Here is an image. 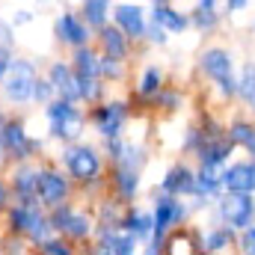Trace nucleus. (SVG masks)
Listing matches in <instances>:
<instances>
[{"instance_id": "obj_23", "label": "nucleus", "mask_w": 255, "mask_h": 255, "mask_svg": "<svg viewBox=\"0 0 255 255\" xmlns=\"http://www.w3.org/2000/svg\"><path fill=\"white\" fill-rule=\"evenodd\" d=\"M163 86H166V71H163V65H157V63L142 65V71H139V77H136V101L154 104V98L160 95Z\"/></svg>"}, {"instance_id": "obj_12", "label": "nucleus", "mask_w": 255, "mask_h": 255, "mask_svg": "<svg viewBox=\"0 0 255 255\" xmlns=\"http://www.w3.org/2000/svg\"><path fill=\"white\" fill-rule=\"evenodd\" d=\"M51 33H54V39H57V45H63L68 51H77V48H86V45H92V30L77 18V12H71V9H65V12H57V18H54V24H51Z\"/></svg>"}, {"instance_id": "obj_46", "label": "nucleus", "mask_w": 255, "mask_h": 255, "mask_svg": "<svg viewBox=\"0 0 255 255\" xmlns=\"http://www.w3.org/2000/svg\"><path fill=\"white\" fill-rule=\"evenodd\" d=\"M0 232H3V229H0ZM0 255H3V235H0Z\"/></svg>"}, {"instance_id": "obj_11", "label": "nucleus", "mask_w": 255, "mask_h": 255, "mask_svg": "<svg viewBox=\"0 0 255 255\" xmlns=\"http://www.w3.org/2000/svg\"><path fill=\"white\" fill-rule=\"evenodd\" d=\"M217 220H220V226H226L232 232H244V229L255 226V196L223 193L217 199Z\"/></svg>"}, {"instance_id": "obj_9", "label": "nucleus", "mask_w": 255, "mask_h": 255, "mask_svg": "<svg viewBox=\"0 0 255 255\" xmlns=\"http://www.w3.org/2000/svg\"><path fill=\"white\" fill-rule=\"evenodd\" d=\"M151 223H154V235H151V244L163 247L166 235H172L187 217H190V205L184 199H172V196H160L154 193L151 196Z\"/></svg>"}, {"instance_id": "obj_17", "label": "nucleus", "mask_w": 255, "mask_h": 255, "mask_svg": "<svg viewBox=\"0 0 255 255\" xmlns=\"http://www.w3.org/2000/svg\"><path fill=\"white\" fill-rule=\"evenodd\" d=\"M6 181H9L12 202H36V190H39V163H18V166H9Z\"/></svg>"}, {"instance_id": "obj_20", "label": "nucleus", "mask_w": 255, "mask_h": 255, "mask_svg": "<svg viewBox=\"0 0 255 255\" xmlns=\"http://www.w3.org/2000/svg\"><path fill=\"white\" fill-rule=\"evenodd\" d=\"M145 15H148V21H151L154 27H160L166 36H178V33H184V30L190 27L187 12H181V9H175L172 3H163V0H154Z\"/></svg>"}, {"instance_id": "obj_33", "label": "nucleus", "mask_w": 255, "mask_h": 255, "mask_svg": "<svg viewBox=\"0 0 255 255\" xmlns=\"http://www.w3.org/2000/svg\"><path fill=\"white\" fill-rule=\"evenodd\" d=\"M33 253L36 255H80L74 244H68L65 238H57V235H54L51 241H45V244H42L39 250H33Z\"/></svg>"}, {"instance_id": "obj_32", "label": "nucleus", "mask_w": 255, "mask_h": 255, "mask_svg": "<svg viewBox=\"0 0 255 255\" xmlns=\"http://www.w3.org/2000/svg\"><path fill=\"white\" fill-rule=\"evenodd\" d=\"M238 98L255 113V63H244L238 74Z\"/></svg>"}, {"instance_id": "obj_25", "label": "nucleus", "mask_w": 255, "mask_h": 255, "mask_svg": "<svg viewBox=\"0 0 255 255\" xmlns=\"http://www.w3.org/2000/svg\"><path fill=\"white\" fill-rule=\"evenodd\" d=\"M68 65L77 77H101V54L95 45H86V48H77L68 54Z\"/></svg>"}, {"instance_id": "obj_36", "label": "nucleus", "mask_w": 255, "mask_h": 255, "mask_svg": "<svg viewBox=\"0 0 255 255\" xmlns=\"http://www.w3.org/2000/svg\"><path fill=\"white\" fill-rule=\"evenodd\" d=\"M54 98H57V95H54V86L48 83V77H45V74H39L36 89H33V104H36V107H48Z\"/></svg>"}, {"instance_id": "obj_18", "label": "nucleus", "mask_w": 255, "mask_h": 255, "mask_svg": "<svg viewBox=\"0 0 255 255\" xmlns=\"http://www.w3.org/2000/svg\"><path fill=\"white\" fill-rule=\"evenodd\" d=\"M223 193L235 196H255V160H235L220 172Z\"/></svg>"}, {"instance_id": "obj_35", "label": "nucleus", "mask_w": 255, "mask_h": 255, "mask_svg": "<svg viewBox=\"0 0 255 255\" xmlns=\"http://www.w3.org/2000/svg\"><path fill=\"white\" fill-rule=\"evenodd\" d=\"M154 107H160V110H166V113L178 110V107H181V92H178L175 86H163L160 95L154 98Z\"/></svg>"}, {"instance_id": "obj_29", "label": "nucleus", "mask_w": 255, "mask_h": 255, "mask_svg": "<svg viewBox=\"0 0 255 255\" xmlns=\"http://www.w3.org/2000/svg\"><path fill=\"white\" fill-rule=\"evenodd\" d=\"M220 6L214 3V0H199L196 6H193V12L187 15L190 18V27H196L199 33H211V30H217V24H220V12H217Z\"/></svg>"}, {"instance_id": "obj_4", "label": "nucleus", "mask_w": 255, "mask_h": 255, "mask_svg": "<svg viewBox=\"0 0 255 255\" xmlns=\"http://www.w3.org/2000/svg\"><path fill=\"white\" fill-rule=\"evenodd\" d=\"M42 119H45V133L51 142H57L60 148L63 145H74L83 139L86 133V110L80 104H68L54 98L48 107H42Z\"/></svg>"}, {"instance_id": "obj_31", "label": "nucleus", "mask_w": 255, "mask_h": 255, "mask_svg": "<svg viewBox=\"0 0 255 255\" xmlns=\"http://www.w3.org/2000/svg\"><path fill=\"white\" fill-rule=\"evenodd\" d=\"M77 83H80V107H98L101 101H107V83L101 80V77H77Z\"/></svg>"}, {"instance_id": "obj_10", "label": "nucleus", "mask_w": 255, "mask_h": 255, "mask_svg": "<svg viewBox=\"0 0 255 255\" xmlns=\"http://www.w3.org/2000/svg\"><path fill=\"white\" fill-rule=\"evenodd\" d=\"M74 199V184L57 163H39V190H36V202L45 211H54L60 205H68Z\"/></svg>"}, {"instance_id": "obj_16", "label": "nucleus", "mask_w": 255, "mask_h": 255, "mask_svg": "<svg viewBox=\"0 0 255 255\" xmlns=\"http://www.w3.org/2000/svg\"><path fill=\"white\" fill-rule=\"evenodd\" d=\"M110 18H113V27H119L125 33V39L130 45L142 42L145 27H148V15H145V9L139 3H116Z\"/></svg>"}, {"instance_id": "obj_21", "label": "nucleus", "mask_w": 255, "mask_h": 255, "mask_svg": "<svg viewBox=\"0 0 255 255\" xmlns=\"http://www.w3.org/2000/svg\"><path fill=\"white\" fill-rule=\"evenodd\" d=\"M92 45L98 48L101 57L119 60V63H128V60H130V51H133V45L125 39V33H122L119 27H113V24H107L104 30H98L95 39H92Z\"/></svg>"}, {"instance_id": "obj_38", "label": "nucleus", "mask_w": 255, "mask_h": 255, "mask_svg": "<svg viewBox=\"0 0 255 255\" xmlns=\"http://www.w3.org/2000/svg\"><path fill=\"white\" fill-rule=\"evenodd\" d=\"M142 39H145L148 45H157V48H163V45L169 42V36H166L160 27H154L151 21H148V27H145V36H142Z\"/></svg>"}, {"instance_id": "obj_37", "label": "nucleus", "mask_w": 255, "mask_h": 255, "mask_svg": "<svg viewBox=\"0 0 255 255\" xmlns=\"http://www.w3.org/2000/svg\"><path fill=\"white\" fill-rule=\"evenodd\" d=\"M238 247H241V255H255V226H250V229L241 232Z\"/></svg>"}, {"instance_id": "obj_41", "label": "nucleus", "mask_w": 255, "mask_h": 255, "mask_svg": "<svg viewBox=\"0 0 255 255\" xmlns=\"http://www.w3.org/2000/svg\"><path fill=\"white\" fill-rule=\"evenodd\" d=\"M80 255H113L104 244H98V241H89V244H83L80 250H77Z\"/></svg>"}, {"instance_id": "obj_43", "label": "nucleus", "mask_w": 255, "mask_h": 255, "mask_svg": "<svg viewBox=\"0 0 255 255\" xmlns=\"http://www.w3.org/2000/svg\"><path fill=\"white\" fill-rule=\"evenodd\" d=\"M139 255H163V247H157V244H151V241H148V244H142V247H139Z\"/></svg>"}, {"instance_id": "obj_5", "label": "nucleus", "mask_w": 255, "mask_h": 255, "mask_svg": "<svg viewBox=\"0 0 255 255\" xmlns=\"http://www.w3.org/2000/svg\"><path fill=\"white\" fill-rule=\"evenodd\" d=\"M39 65L36 60H27V57H15L6 77L0 80V107L18 113L24 107L33 104V89H36V80H39Z\"/></svg>"}, {"instance_id": "obj_3", "label": "nucleus", "mask_w": 255, "mask_h": 255, "mask_svg": "<svg viewBox=\"0 0 255 255\" xmlns=\"http://www.w3.org/2000/svg\"><path fill=\"white\" fill-rule=\"evenodd\" d=\"M0 145H3V160L6 169L18 166V163H39V157L45 154V139L33 136L30 128L24 122L21 113L6 110L3 128H0Z\"/></svg>"}, {"instance_id": "obj_1", "label": "nucleus", "mask_w": 255, "mask_h": 255, "mask_svg": "<svg viewBox=\"0 0 255 255\" xmlns=\"http://www.w3.org/2000/svg\"><path fill=\"white\" fill-rule=\"evenodd\" d=\"M0 229H3V238L24 241L30 250H39L45 241L54 238L48 211L39 202H12L0 217Z\"/></svg>"}, {"instance_id": "obj_14", "label": "nucleus", "mask_w": 255, "mask_h": 255, "mask_svg": "<svg viewBox=\"0 0 255 255\" xmlns=\"http://www.w3.org/2000/svg\"><path fill=\"white\" fill-rule=\"evenodd\" d=\"M107 184L113 190V199L128 208V205L136 202V196L142 190V169H133V166H125V163H113Z\"/></svg>"}, {"instance_id": "obj_8", "label": "nucleus", "mask_w": 255, "mask_h": 255, "mask_svg": "<svg viewBox=\"0 0 255 255\" xmlns=\"http://www.w3.org/2000/svg\"><path fill=\"white\" fill-rule=\"evenodd\" d=\"M86 122H89V128L101 136V142H107V139H122L128 122H130V104L122 101V98H107V101H101L98 107L86 110Z\"/></svg>"}, {"instance_id": "obj_26", "label": "nucleus", "mask_w": 255, "mask_h": 255, "mask_svg": "<svg viewBox=\"0 0 255 255\" xmlns=\"http://www.w3.org/2000/svg\"><path fill=\"white\" fill-rule=\"evenodd\" d=\"M110 12H113V6H110L107 0H83V3L77 6V18L92 30V36L110 24Z\"/></svg>"}, {"instance_id": "obj_28", "label": "nucleus", "mask_w": 255, "mask_h": 255, "mask_svg": "<svg viewBox=\"0 0 255 255\" xmlns=\"http://www.w3.org/2000/svg\"><path fill=\"white\" fill-rule=\"evenodd\" d=\"M199 241H202V253L205 255H217V253H223V250L232 247L235 232L226 229V226H220V223H214V226H208L205 232H199Z\"/></svg>"}, {"instance_id": "obj_6", "label": "nucleus", "mask_w": 255, "mask_h": 255, "mask_svg": "<svg viewBox=\"0 0 255 255\" xmlns=\"http://www.w3.org/2000/svg\"><path fill=\"white\" fill-rule=\"evenodd\" d=\"M48 220H51L54 235L65 238L74 247H83V244H89L95 238V214L80 208V205H74V202L48 211Z\"/></svg>"}, {"instance_id": "obj_39", "label": "nucleus", "mask_w": 255, "mask_h": 255, "mask_svg": "<svg viewBox=\"0 0 255 255\" xmlns=\"http://www.w3.org/2000/svg\"><path fill=\"white\" fill-rule=\"evenodd\" d=\"M33 18H36V12H30V9H15V15L9 18V24H12V30H18V27L30 24Z\"/></svg>"}, {"instance_id": "obj_30", "label": "nucleus", "mask_w": 255, "mask_h": 255, "mask_svg": "<svg viewBox=\"0 0 255 255\" xmlns=\"http://www.w3.org/2000/svg\"><path fill=\"white\" fill-rule=\"evenodd\" d=\"M226 136H229V142H232L235 148L250 151L253 160H255V125L253 122H247V119H235L232 125L226 128Z\"/></svg>"}, {"instance_id": "obj_45", "label": "nucleus", "mask_w": 255, "mask_h": 255, "mask_svg": "<svg viewBox=\"0 0 255 255\" xmlns=\"http://www.w3.org/2000/svg\"><path fill=\"white\" fill-rule=\"evenodd\" d=\"M3 116H6V107H0V128H3ZM6 166V160H3V145H0V169Z\"/></svg>"}, {"instance_id": "obj_44", "label": "nucleus", "mask_w": 255, "mask_h": 255, "mask_svg": "<svg viewBox=\"0 0 255 255\" xmlns=\"http://www.w3.org/2000/svg\"><path fill=\"white\" fill-rule=\"evenodd\" d=\"M223 9H226V12H232V15H235V12H238V9H250V3H247V0H229V3H226V6H223Z\"/></svg>"}, {"instance_id": "obj_13", "label": "nucleus", "mask_w": 255, "mask_h": 255, "mask_svg": "<svg viewBox=\"0 0 255 255\" xmlns=\"http://www.w3.org/2000/svg\"><path fill=\"white\" fill-rule=\"evenodd\" d=\"M232 151H235V145L229 142L226 133H214V136H205V133H202L199 145L193 148L199 166H202V169H217V172H223V169L229 166Z\"/></svg>"}, {"instance_id": "obj_40", "label": "nucleus", "mask_w": 255, "mask_h": 255, "mask_svg": "<svg viewBox=\"0 0 255 255\" xmlns=\"http://www.w3.org/2000/svg\"><path fill=\"white\" fill-rule=\"evenodd\" d=\"M12 205V193H9V181H6V175L0 172V217H3V211Z\"/></svg>"}, {"instance_id": "obj_27", "label": "nucleus", "mask_w": 255, "mask_h": 255, "mask_svg": "<svg viewBox=\"0 0 255 255\" xmlns=\"http://www.w3.org/2000/svg\"><path fill=\"white\" fill-rule=\"evenodd\" d=\"M92 241L104 244L113 255H139V244L130 235L119 232V229H95V238Z\"/></svg>"}, {"instance_id": "obj_24", "label": "nucleus", "mask_w": 255, "mask_h": 255, "mask_svg": "<svg viewBox=\"0 0 255 255\" xmlns=\"http://www.w3.org/2000/svg\"><path fill=\"white\" fill-rule=\"evenodd\" d=\"M163 255H205L196 229H175L163 241Z\"/></svg>"}, {"instance_id": "obj_22", "label": "nucleus", "mask_w": 255, "mask_h": 255, "mask_svg": "<svg viewBox=\"0 0 255 255\" xmlns=\"http://www.w3.org/2000/svg\"><path fill=\"white\" fill-rule=\"evenodd\" d=\"M119 232L130 235L139 247L151 241L154 235V223H151V211L142 208V205H128L122 211V223H119Z\"/></svg>"}, {"instance_id": "obj_19", "label": "nucleus", "mask_w": 255, "mask_h": 255, "mask_svg": "<svg viewBox=\"0 0 255 255\" xmlns=\"http://www.w3.org/2000/svg\"><path fill=\"white\" fill-rule=\"evenodd\" d=\"M193 181H196V169L187 163H172L163 178L157 181V190L160 196H172V199H190L193 196Z\"/></svg>"}, {"instance_id": "obj_7", "label": "nucleus", "mask_w": 255, "mask_h": 255, "mask_svg": "<svg viewBox=\"0 0 255 255\" xmlns=\"http://www.w3.org/2000/svg\"><path fill=\"white\" fill-rule=\"evenodd\" d=\"M199 71L220 89L223 98H235L238 95V74H235V57L229 48L211 45L199 54Z\"/></svg>"}, {"instance_id": "obj_2", "label": "nucleus", "mask_w": 255, "mask_h": 255, "mask_svg": "<svg viewBox=\"0 0 255 255\" xmlns=\"http://www.w3.org/2000/svg\"><path fill=\"white\" fill-rule=\"evenodd\" d=\"M57 166L71 178L74 190L80 187V190L92 193L101 190L104 181H107L104 178V154H101L98 145H92L86 139H80L74 145H63L60 154H57Z\"/></svg>"}, {"instance_id": "obj_15", "label": "nucleus", "mask_w": 255, "mask_h": 255, "mask_svg": "<svg viewBox=\"0 0 255 255\" xmlns=\"http://www.w3.org/2000/svg\"><path fill=\"white\" fill-rule=\"evenodd\" d=\"M48 77V83L54 86V95L60 101H68V104H80V83H77V74L71 71L68 60H51L42 71Z\"/></svg>"}, {"instance_id": "obj_47", "label": "nucleus", "mask_w": 255, "mask_h": 255, "mask_svg": "<svg viewBox=\"0 0 255 255\" xmlns=\"http://www.w3.org/2000/svg\"><path fill=\"white\" fill-rule=\"evenodd\" d=\"M253 30H255V21H253Z\"/></svg>"}, {"instance_id": "obj_42", "label": "nucleus", "mask_w": 255, "mask_h": 255, "mask_svg": "<svg viewBox=\"0 0 255 255\" xmlns=\"http://www.w3.org/2000/svg\"><path fill=\"white\" fill-rule=\"evenodd\" d=\"M15 57H18V54H15L12 48H0V80L6 77V71H9V65H12Z\"/></svg>"}, {"instance_id": "obj_34", "label": "nucleus", "mask_w": 255, "mask_h": 255, "mask_svg": "<svg viewBox=\"0 0 255 255\" xmlns=\"http://www.w3.org/2000/svg\"><path fill=\"white\" fill-rule=\"evenodd\" d=\"M128 74V63H119V60H107V57H101V80L110 86V83H119V80H125Z\"/></svg>"}]
</instances>
